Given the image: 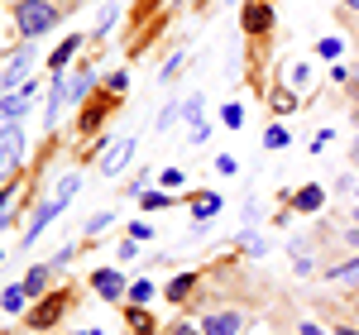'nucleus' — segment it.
Here are the masks:
<instances>
[{
  "mask_svg": "<svg viewBox=\"0 0 359 335\" xmlns=\"http://www.w3.org/2000/svg\"><path fill=\"white\" fill-rule=\"evenodd\" d=\"M43 287H48V268H29V278H25V292H29V297H39Z\"/></svg>",
  "mask_w": 359,
  "mask_h": 335,
  "instance_id": "dca6fc26",
  "label": "nucleus"
},
{
  "mask_svg": "<svg viewBox=\"0 0 359 335\" xmlns=\"http://www.w3.org/2000/svg\"><path fill=\"white\" fill-rule=\"evenodd\" d=\"M216 211H221V196H196V216L201 221H211Z\"/></svg>",
  "mask_w": 359,
  "mask_h": 335,
  "instance_id": "a211bd4d",
  "label": "nucleus"
},
{
  "mask_svg": "<svg viewBox=\"0 0 359 335\" xmlns=\"http://www.w3.org/2000/svg\"><path fill=\"white\" fill-rule=\"evenodd\" d=\"M182 67H187V57L177 53V57H172V62H168V67H163V82H172V77H177V72H182Z\"/></svg>",
  "mask_w": 359,
  "mask_h": 335,
  "instance_id": "a878e982",
  "label": "nucleus"
},
{
  "mask_svg": "<svg viewBox=\"0 0 359 335\" xmlns=\"http://www.w3.org/2000/svg\"><path fill=\"white\" fill-rule=\"evenodd\" d=\"M326 278H331V282H359V259H350V264H340V268H331Z\"/></svg>",
  "mask_w": 359,
  "mask_h": 335,
  "instance_id": "2eb2a0df",
  "label": "nucleus"
},
{
  "mask_svg": "<svg viewBox=\"0 0 359 335\" xmlns=\"http://www.w3.org/2000/svg\"><path fill=\"white\" fill-rule=\"evenodd\" d=\"M57 316H62V302H48V307H39V311H34V316H29V321H34V326H39V331H43V326H53Z\"/></svg>",
  "mask_w": 359,
  "mask_h": 335,
  "instance_id": "4468645a",
  "label": "nucleus"
},
{
  "mask_svg": "<svg viewBox=\"0 0 359 335\" xmlns=\"http://www.w3.org/2000/svg\"><path fill=\"white\" fill-rule=\"evenodd\" d=\"M130 158H135V139H115V149L101 158V172H106V177H115V172L130 163Z\"/></svg>",
  "mask_w": 359,
  "mask_h": 335,
  "instance_id": "6e6552de",
  "label": "nucleus"
},
{
  "mask_svg": "<svg viewBox=\"0 0 359 335\" xmlns=\"http://www.w3.org/2000/svg\"><path fill=\"white\" fill-rule=\"evenodd\" d=\"M86 335H101V331H86Z\"/></svg>",
  "mask_w": 359,
  "mask_h": 335,
  "instance_id": "a19ab883",
  "label": "nucleus"
},
{
  "mask_svg": "<svg viewBox=\"0 0 359 335\" xmlns=\"http://www.w3.org/2000/svg\"><path fill=\"white\" fill-rule=\"evenodd\" d=\"M77 48H82V34H67V39L57 43V53L48 57V67H53V72H62V67L72 62V53H77Z\"/></svg>",
  "mask_w": 359,
  "mask_h": 335,
  "instance_id": "9d476101",
  "label": "nucleus"
},
{
  "mask_svg": "<svg viewBox=\"0 0 359 335\" xmlns=\"http://www.w3.org/2000/svg\"><path fill=\"white\" fill-rule=\"evenodd\" d=\"M292 201H297V211H321V201H326V196H321V187H302Z\"/></svg>",
  "mask_w": 359,
  "mask_h": 335,
  "instance_id": "ddd939ff",
  "label": "nucleus"
},
{
  "mask_svg": "<svg viewBox=\"0 0 359 335\" xmlns=\"http://www.w3.org/2000/svg\"><path fill=\"white\" fill-rule=\"evenodd\" d=\"M177 335H201V331H192V326H177Z\"/></svg>",
  "mask_w": 359,
  "mask_h": 335,
  "instance_id": "e433bc0d",
  "label": "nucleus"
},
{
  "mask_svg": "<svg viewBox=\"0 0 359 335\" xmlns=\"http://www.w3.org/2000/svg\"><path fill=\"white\" fill-rule=\"evenodd\" d=\"M168 206H172L168 192H144V211H168Z\"/></svg>",
  "mask_w": 359,
  "mask_h": 335,
  "instance_id": "6ab92c4d",
  "label": "nucleus"
},
{
  "mask_svg": "<svg viewBox=\"0 0 359 335\" xmlns=\"http://www.w3.org/2000/svg\"><path fill=\"white\" fill-rule=\"evenodd\" d=\"M292 264H297V273H311V259H306V245H302V240L292 245Z\"/></svg>",
  "mask_w": 359,
  "mask_h": 335,
  "instance_id": "5701e85b",
  "label": "nucleus"
},
{
  "mask_svg": "<svg viewBox=\"0 0 359 335\" xmlns=\"http://www.w3.org/2000/svg\"><path fill=\"white\" fill-rule=\"evenodd\" d=\"M106 86H111V91H125V86H130V72H111V82H106Z\"/></svg>",
  "mask_w": 359,
  "mask_h": 335,
  "instance_id": "c756f323",
  "label": "nucleus"
},
{
  "mask_svg": "<svg viewBox=\"0 0 359 335\" xmlns=\"http://www.w3.org/2000/svg\"><path fill=\"white\" fill-rule=\"evenodd\" d=\"M34 106V86H20V91H5V101H0V120H20V115Z\"/></svg>",
  "mask_w": 359,
  "mask_h": 335,
  "instance_id": "39448f33",
  "label": "nucleus"
},
{
  "mask_svg": "<svg viewBox=\"0 0 359 335\" xmlns=\"http://www.w3.org/2000/svg\"><path fill=\"white\" fill-rule=\"evenodd\" d=\"M57 25H62V10H57L53 0H15V29L25 39H43Z\"/></svg>",
  "mask_w": 359,
  "mask_h": 335,
  "instance_id": "f257e3e1",
  "label": "nucleus"
},
{
  "mask_svg": "<svg viewBox=\"0 0 359 335\" xmlns=\"http://www.w3.org/2000/svg\"><path fill=\"white\" fill-rule=\"evenodd\" d=\"M302 335H326V331H321L316 321H306V326H302Z\"/></svg>",
  "mask_w": 359,
  "mask_h": 335,
  "instance_id": "f704fd0d",
  "label": "nucleus"
},
{
  "mask_svg": "<svg viewBox=\"0 0 359 335\" xmlns=\"http://www.w3.org/2000/svg\"><path fill=\"white\" fill-rule=\"evenodd\" d=\"M355 225H359V206H355Z\"/></svg>",
  "mask_w": 359,
  "mask_h": 335,
  "instance_id": "ea45409f",
  "label": "nucleus"
},
{
  "mask_svg": "<svg viewBox=\"0 0 359 335\" xmlns=\"http://www.w3.org/2000/svg\"><path fill=\"white\" fill-rule=\"evenodd\" d=\"M91 91V72H82L77 82H67V101H77V96H86Z\"/></svg>",
  "mask_w": 359,
  "mask_h": 335,
  "instance_id": "412c9836",
  "label": "nucleus"
},
{
  "mask_svg": "<svg viewBox=\"0 0 359 335\" xmlns=\"http://www.w3.org/2000/svg\"><path fill=\"white\" fill-rule=\"evenodd\" d=\"M245 331V316L240 311H211L201 321V335H240Z\"/></svg>",
  "mask_w": 359,
  "mask_h": 335,
  "instance_id": "20e7f679",
  "label": "nucleus"
},
{
  "mask_svg": "<svg viewBox=\"0 0 359 335\" xmlns=\"http://www.w3.org/2000/svg\"><path fill=\"white\" fill-rule=\"evenodd\" d=\"M106 225H111V211H101V216H91V221H86V235H96V230H106Z\"/></svg>",
  "mask_w": 359,
  "mask_h": 335,
  "instance_id": "bb28decb",
  "label": "nucleus"
},
{
  "mask_svg": "<svg viewBox=\"0 0 359 335\" xmlns=\"http://www.w3.org/2000/svg\"><path fill=\"white\" fill-rule=\"evenodd\" d=\"M225 125H230V130H240V125H245V111H240V106H225Z\"/></svg>",
  "mask_w": 359,
  "mask_h": 335,
  "instance_id": "393cba45",
  "label": "nucleus"
},
{
  "mask_svg": "<svg viewBox=\"0 0 359 335\" xmlns=\"http://www.w3.org/2000/svg\"><path fill=\"white\" fill-rule=\"evenodd\" d=\"M269 25H273V5H269V0H249L245 5V29L249 34H264Z\"/></svg>",
  "mask_w": 359,
  "mask_h": 335,
  "instance_id": "0eeeda50",
  "label": "nucleus"
},
{
  "mask_svg": "<svg viewBox=\"0 0 359 335\" xmlns=\"http://www.w3.org/2000/svg\"><path fill=\"white\" fill-rule=\"evenodd\" d=\"M340 5H345V10H355V15H359V0H340Z\"/></svg>",
  "mask_w": 359,
  "mask_h": 335,
  "instance_id": "c9c22d12",
  "label": "nucleus"
},
{
  "mask_svg": "<svg viewBox=\"0 0 359 335\" xmlns=\"http://www.w3.org/2000/svg\"><path fill=\"white\" fill-rule=\"evenodd\" d=\"M192 287H196V278H192V273L172 278V282H168V302H187V297H192Z\"/></svg>",
  "mask_w": 359,
  "mask_h": 335,
  "instance_id": "f8f14e48",
  "label": "nucleus"
},
{
  "mask_svg": "<svg viewBox=\"0 0 359 335\" xmlns=\"http://www.w3.org/2000/svg\"><path fill=\"white\" fill-rule=\"evenodd\" d=\"M335 335H359V331H355V326H340V331H335Z\"/></svg>",
  "mask_w": 359,
  "mask_h": 335,
  "instance_id": "4c0bfd02",
  "label": "nucleus"
},
{
  "mask_svg": "<svg viewBox=\"0 0 359 335\" xmlns=\"http://www.w3.org/2000/svg\"><path fill=\"white\" fill-rule=\"evenodd\" d=\"M345 240H350V249L359 254V225H350V235H345Z\"/></svg>",
  "mask_w": 359,
  "mask_h": 335,
  "instance_id": "72a5a7b5",
  "label": "nucleus"
},
{
  "mask_svg": "<svg viewBox=\"0 0 359 335\" xmlns=\"http://www.w3.org/2000/svg\"><path fill=\"white\" fill-rule=\"evenodd\" d=\"M29 67H34V48H20V53L5 62V72H0V86L5 91H20L29 82Z\"/></svg>",
  "mask_w": 359,
  "mask_h": 335,
  "instance_id": "7ed1b4c3",
  "label": "nucleus"
},
{
  "mask_svg": "<svg viewBox=\"0 0 359 335\" xmlns=\"http://www.w3.org/2000/svg\"><path fill=\"white\" fill-rule=\"evenodd\" d=\"M111 25H115V5H106V10H101V25H96V29L106 34V29H111Z\"/></svg>",
  "mask_w": 359,
  "mask_h": 335,
  "instance_id": "473e14b6",
  "label": "nucleus"
},
{
  "mask_svg": "<svg viewBox=\"0 0 359 335\" xmlns=\"http://www.w3.org/2000/svg\"><path fill=\"white\" fill-rule=\"evenodd\" d=\"M321 57H340V39H321V48H316Z\"/></svg>",
  "mask_w": 359,
  "mask_h": 335,
  "instance_id": "c85d7f7f",
  "label": "nucleus"
},
{
  "mask_svg": "<svg viewBox=\"0 0 359 335\" xmlns=\"http://www.w3.org/2000/svg\"><path fill=\"white\" fill-rule=\"evenodd\" d=\"M182 177H187V172H177V168H168V172H163V187H182Z\"/></svg>",
  "mask_w": 359,
  "mask_h": 335,
  "instance_id": "7c9ffc66",
  "label": "nucleus"
},
{
  "mask_svg": "<svg viewBox=\"0 0 359 335\" xmlns=\"http://www.w3.org/2000/svg\"><path fill=\"white\" fill-rule=\"evenodd\" d=\"M350 153H355V158H359V139H355V149H350Z\"/></svg>",
  "mask_w": 359,
  "mask_h": 335,
  "instance_id": "58836bf2",
  "label": "nucleus"
},
{
  "mask_svg": "<svg viewBox=\"0 0 359 335\" xmlns=\"http://www.w3.org/2000/svg\"><path fill=\"white\" fill-rule=\"evenodd\" d=\"M201 111H206V101H201V96H187V101H182V115L196 120V125H201Z\"/></svg>",
  "mask_w": 359,
  "mask_h": 335,
  "instance_id": "aec40b11",
  "label": "nucleus"
},
{
  "mask_svg": "<svg viewBox=\"0 0 359 335\" xmlns=\"http://www.w3.org/2000/svg\"><path fill=\"white\" fill-rule=\"evenodd\" d=\"M206 139H211V125L201 120V125H196V130H192V139H187V144H196V149H201V144H206Z\"/></svg>",
  "mask_w": 359,
  "mask_h": 335,
  "instance_id": "cd10ccee",
  "label": "nucleus"
},
{
  "mask_svg": "<svg viewBox=\"0 0 359 335\" xmlns=\"http://www.w3.org/2000/svg\"><path fill=\"white\" fill-rule=\"evenodd\" d=\"M25 282H10V287H5V292H0V311H5V316H20V311H25Z\"/></svg>",
  "mask_w": 359,
  "mask_h": 335,
  "instance_id": "1a4fd4ad",
  "label": "nucleus"
},
{
  "mask_svg": "<svg viewBox=\"0 0 359 335\" xmlns=\"http://www.w3.org/2000/svg\"><path fill=\"white\" fill-rule=\"evenodd\" d=\"M91 287H96L106 302H120V297L130 292V287H125V278H120L115 268H101V273H91Z\"/></svg>",
  "mask_w": 359,
  "mask_h": 335,
  "instance_id": "423d86ee",
  "label": "nucleus"
},
{
  "mask_svg": "<svg viewBox=\"0 0 359 335\" xmlns=\"http://www.w3.org/2000/svg\"><path fill=\"white\" fill-rule=\"evenodd\" d=\"M345 86H350V101H359V62H355V72L345 77Z\"/></svg>",
  "mask_w": 359,
  "mask_h": 335,
  "instance_id": "2f4dec72",
  "label": "nucleus"
},
{
  "mask_svg": "<svg viewBox=\"0 0 359 335\" xmlns=\"http://www.w3.org/2000/svg\"><path fill=\"white\" fill-rule=\"evenodd\" d=\"M77 187H82V177H77V172H62V177H57V192H53V201H57V206H67V201L77 196Z\"/></svg>",
  "mask_w": 359,
  "mask_h": 335,
  "instance_id": "9b49d317",
  "label": "nucleus"
},
{
  "mask_svg": "<svg viewBox=\"0 0 359 335\" xmlns=\"http://www.w3.org/2000/svg\"><path fill=\"white\" fill-rule=\"evenodd\" d=\"M20 158H25V130L10 120V125H0V177H10Z\"/></svg>",
  "mask_w": 359,
  "mask_h": 335,
  "instance_id": "f03ea898",
  "label": "nucleus"
},
{
  "mask_svg": "<svg viewBox=\"0 0 359 335\" xmlns=\"http://www.w3.org/2000/svg\"><path fill=\"white\" fill-rule=\"evenodd\" d=\"M287 139H292V135H287L283 125H269V135H264V149H287Z\"/></svg>",
  "mask_w": 359,
  "mask_h": 335,
  "instance_id": "f3484780",
  "label": "nucleus"
},
{
  "mask_svg": "<svg viewBox=\"0 0 359 335\" xmlns=\"http://www.w3.org/2000/svg\"><path fill=\"white\" fill-rule=\"evenodd\" d=\"M149 297H154V282H130V302H149Z\"/></svg>",
  "mask_w": 359,
  "mask_h": 335,
  "instance_id": "4be33fe9",
  "label": "nucleus"
},
{
  "mask_svg": "<svg viewBox=\"0 0 359 335\" xmlns=\"http://www.w3.org/2000/svg\"><path fill=\"white\" fill-rule=\"evenodd\" d=\"M240 249H245V254H264V240H259V235H249V230H245V235H240Z\"/></svg>",
  "mask_w": 359,
  "mask_h": 335,
  "instance_id": "b1692460",
  "label": "nucleus"
}]
</instances>
